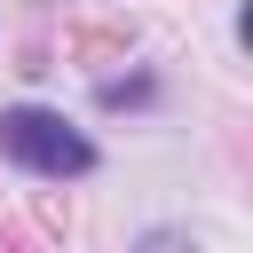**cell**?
I'll use <instances>...</instances> for the list:
<instances>
[{"instance_id": "cell-1", "label": "cell", "mask_w": 253, "mask_h": 253, "mask_svg": "<svg viewBox=\"0 0 253 253\" xmlns=\"http://www.w3.org/2000/svg\"><path fill=\"white\" fill-rule=\"evenodd\" d=\"M0 158H16V166L40 174V182H79V174H95V142H87L63 111H47V103H8V111H0Z\"/></svg>"}]
</instances>
